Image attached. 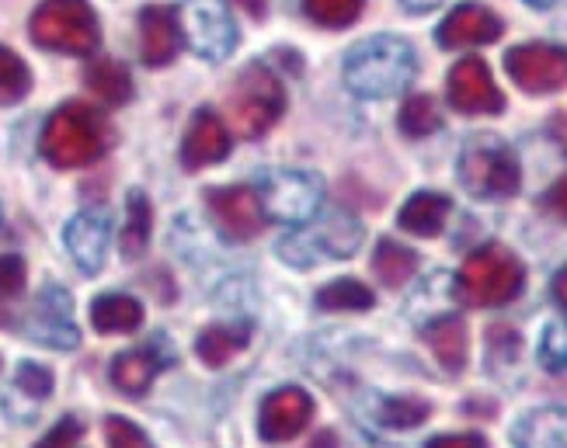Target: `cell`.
<instances>
[{"label":"cell","mask_w":567,"mask_h":448,"mask_svg":"<svg viewBox=\"0 0 567 448\" xmlns=\"http://www.w3.org/2000/svg\"><path fill=\"white\" fill-rule=\"evenodd\" d=\"M112 146V126L109 118L84 105V102H66L53 115H49L39 149L42 157L53 164L56 170H78L91 167L94 160L105 157V149Z\"/></svg>","instance_id":"cell-2"},{"label":"cell","mask_w":567,"mask_h":448,"mask_svg":"<svg viewBox=\"0 0 567 448\" xmlns=\"http://www.w3.org/2000/svg\"><path fill=\"white\" fill-rule=\"evenodd\" d=\"M32 91V70L18 53L0 45V105H18Z\"/></svg>","instance_id":"cell-30"},{"label":"cell","mask_w":567,"mask_h":448,"mask_svg":"<svg viewBox=\"0 0 567 448\" xmlns=\"http://www.w3.org/2000/svg\"><path fill=\"white\" fill-rule=\"evenodd\" d=\"M508 77L526 94H554L567 87V49L550 42H526L508 49Z\"/></svg>","instance_id":"cell-10"},{"label":"cell","mask_w":567,"mask_h":448,"mask_svg":"<svg viewBox=\"0 0 567 448\" xmlns=\"http://www.w3.org/2000/svg\"><path fill=\"white\" fill-rule=\"evenodd\" d=\"M310 448H338V435H334V431H320V435L310 441Z\"/></svg>","instance_id":"cell-44"},{"label":"cell","mask_w":567,"mask_h":448,"mask_svg":"<svg viewBox=\"0 0 567 448\" xmlns=\"http://www.w3.org/2000/svg\"><path fill=\"white\" fill-rule=\"evenodd\" d=\"M453 212V202L446 195H439V191H417L411 195L398 222H401V230H408L411 237H422V240H432L442 233V227H446V219Z\"/></svg>","instance_id":"cell-20"},{"label":"cell","mask_w":567,"mask_h":448,"mask_svg":"<svg viewBox=\"0 0 567 448\" xmlns=\"http://www.w3.org/2000/svg\"><path fill=\"white\" fill-rule=\"evenodd\" d=\"M550 133L557 136V143L564 146V154H567V112H564V115H554V118H550Z\"/></svg>","instance_id":"cell-42"},{"label":"cell","mask_w":567,"mask_h":448,"mask_svg":"<svg viewBox=\"0 0 567 448\" xmlns=\"http://www.w3.org/2000/svg\"><path fill=\"white\" fill-rule=\"evenodd\" d=\"M206 209L219 233L230 240H255L265 230V206L261 195H255L244 185H227V188H209L206 191Z\"/></svg>","instance_id":"cell-12"},{"label":"cell","mask_w":567,"mask_h":448,"mask_svg":"<svg viewBox=\"0 0 567 448\" xmlns=\"http://www.w3.org/2000/svg\"><path fill=\"white\" fill-rule=\"evenodd\" d=\"M310 417H313L310 393L300 386H282L265 396L261 417H258V435L268 445H286L310 425Z\"/></svg>","instance_id":"cell-14"},{"label":"cell","mask_w":567,"mask_h":448,"mask_svg":"<svg viewBox=\"0 0 567 448\" xmlns=\"http://www.w3.org/2000/svg\"><path fill=\"white\" fill-rule=\"evenodd\" d=\"M182 18L178 8L167 4H151L140 11V56L146 66H167L175 63L182 49Z\"/></svg>","instance_id":"cell-16"},{"label":"cell","mask_w":567,"mask_h":448,"mask_svg":"<svg viewBox=\"0 0 567 448\" xmlns=\"http://www.w3.org/2000/svg\"><path fill=\"white\" fill-rule=\"evenodd\" d=\"M24 289V261L18 254L0 258V299H11Z\"/></svg>","instance_id":"cell-37"},{"label":"cell","mask_w":567,"mask_h":448,"mask_svg":"<svg viewBox=\"0 0 567 448\" xmlns=\"http://www.w3.org/2000/svg\"><path fill=\"white\" fill-rule=\"evenodd\" d=\"M251 344V327L248 323H213L195 341V355L203 358L209 368H224L237 352Z\"/></svg>","instance_id":"cell-22"},{"label":"cell","mask_w":567,"mask_h":448,"mask_svg":"<svg viewBox=\"0 0 567 448\" xmlns=\"http://www.w3.org/2000/svg\"><path fill=\"white\" fill-rule=\"evenodd\" d=\"M84 84L91 87V94L97 102H105L112 108L126 105L133 97V77H130V66L118 63V60H91L84 70Z\"/></svg>","instance_id":"cell-25"},{"label":"cell","mask_w":567,"mask_h":448,"mask_svg":"<svg viewBox=\"0 0 567 448\" xmlns=\"http://www.w3.org/2000/svg\"><path fill=\"white\" fill-rule=\"evenodd\" d=\"M417 73L414 49L398 35H373L362 39L344 56V84L365 102H383L408 91Z\"/></svg>","instance_id":"cell-1"},{"label":"cell","mask_w":567,"mask_h":448,"mask_svg":"<svg viewBox=\"0 0 567 448\" xmlns=\"http://www.w3.org/2000/svg\"><path fill=\"white\" fill-rule=\"evenodd\" d=\"M373 303H377L373 289L355 282V279H338V282H331V285H324L317 292V306L331 310V313H341V310L365 313V310H373Z\"/></svg>","instance_id":"cell-28"},{"label":"cell","mask_w":567,"mask_h":448,"mask_svg":"<svg viewBox=\"0 0 567 448\" xmlns=\"http://www.w3.org/2000/svg\"><path fill=\"white\" fill-rule=\"evenodd\" d=\"M502 32H505V24L495 11H487L481 4H460L439 24L435 39L442 49H474V45L498 42Z\"/></svg>","instance_id":"cell-18"},{"label":"cell","mask_w":567,"mask_h":448,"mask_svg":"<svg viewBox=\"0 0 567 448\" xmlns=\"http://www.w3.org/2000/svg\"><path fill=\"white\" fill-rule=\"evenodd\" d=\"M526 285V271L523 261L515 258L508 247L502 243H487L481 251H474L460 268V299L474 310H491V306H505Z\"/></svg>","instance_id":"cell-3"},{"label":"cell","mask_w":567,"mask_h":448,"mask_svg":"<svg viewBox=\"0 0 567 448\" xmlns=\"http://www.w3.org/2000/svg\"><path fill=\"white\" fill-rule=\"evenodd\" d=\"M91 323L97 334H130L143 327V306L140 299L122 292L97 295L91 303Z\"/></svg>","instance_id":"cell-24"},{"label":"cell","mask_w":567,"mask_h":448,"mask_svg":"<svg viewBox=\"0 0 567 448\" xmlns=\"http://www.w3.org/2000/svg\"><path fill=\"white\" fill-rule=\"evenodd\" d=\"M515 448H567V407H544L526 414L512 428Z\"/></svg>","instance_id":"cell-21"},{"label":"cell","mask_w":567,"mask_h":448,"mask_svg":"<svg viewBox=\"0 0 567 448\" xmlns=\"http://www.w3.org/2000/svg\"><path fill=\"white\" fill-rule=\"evenodd\" d=\"M425 448H487L481 435H439Z\"/></svg>","instance_id":"cell-38"},{"label":"cell","mask_w":567,"mask_h":448,"mask_svg":"<svg viewBox=\"0 0 567 448\" xmlns=\"http://www.w3.org/2000/svg\"><path fill=\"white\" fill-rule=\"evenodd\" d=\"M24 334L45 347H56V352H73L81 344V331L73 323L70 292L60 285H45L35 299L29 323H24Z\"/></svg>","instance_id":"cell-13"},{"label":"cell","mask_w":567,"mask_h":448,"mask_svg":"<svg viewBox=\"0 0 567 448\" xmlns=\"http://www.w3.org/2000/svg\"><path fill=\"white\" fill-rule=\"evenodd\" d=\"M29 35L39 49L66 56H91L102 45L97 14L87 0H42L29 18Z\"/></svg>","instance_id":"cell-4"},{"label":"cell","mask_w":567,"mask_h":448,"mask_svg":"<svg viewBox=\"0 0 567 448\" xmlns=\"http://www.w3.org/2000/svg\"><path fill=\"white\" fill-rule=\"evenodd\" d=\"M547 202H550V209L567 222V178H560L554 188H550V195H547Z\"/></svg>","instance_id":"cell-39"},{"label":"cell","mask_w":567,"mask_h":448,"mask_svg":"<svg viewBox=\"0 0 567 448\" xmlns=\"http://www.w3.org/2000/svg\"><path fill=\"white\" fill-rule=\"evenodd\" d=\"M446 94H450V105L460 115H502L505 112V94L498 91L495 77H491L487 63L477 56H463L450 70Z\"/></svg>","instance_id":"cell-11"},{"label":"cell","mask_w":567,"mask_h":448,"mask_svg":"<svg viewBox=\"0 0 567 448\" xmlns=\"http://www.w3.org/2000/svg\"><path fill=\"white\" fill-rule=\"evenodd\" d=\"M105 438H109V448H154L151 438L143 435V428H136L130 417H118V414L105 420Z\"/></svg>","instance_id":"cell-35"},{"label":"cell","mask_w":567,"mask_h":448,"mask_svg":"<svg viewBox=\"0 0 567 448\" xmlns=\"http://www.w3.org/2000/svg\"><path fill=\"white\" fill-rule=\"evenodd\" d=\"M171 365V355L164 352V341H154L146 347H133V352H122L115 355L112 368H109V379L118 393L126 396H143L151 389V383L157 379V372Z\"/></svg>","instance_id":"cell-19"},{"label":"cell","mask_w":567,"mask_h":448,"mask_svg":"<svg viewBox=\"0 0 567 448\" xmlns=\"http://www.w3.org/2000/svg\"><path fill=\"white\" fill-rule=\"evenodd\" d=\"M182 35L195 56L219 63L234 53L237 45V24L224 0H185L178 8Z\"/></svg>","instance_id":"cell-9"},{"label":"cell","mask_w":567,"mask_h":448,"mask_svg":"<svg viewBox=\"0 0 567 448\" xmlns=\"http://www.w3.org/2000/svg\"><path fill=\"white\" fill-rule=\"evenodd\" d=\"M460 185L474 198H512L523 185V170L512 146L498 136H471L460 154Z\"/></svg>","instance_id":"cell-6"},{"label":"cell","mask_w":567,"mask_h":448,"mask_svg":"<svg viewBox=\"0 0 567 448\" xmlns=\"http://www.w3.org/2000/svg\"><path fill=\"white\" fill-rule=\"evenodd\" d=\"M398 126H401V133L411 136V139H425V136H432L435 129H442V112H439V105H435V97H429V94H414V97H408L404 108H401Z\"/></svg>","instance_id":"cell-29"},{"label":"cell","mask_w":567,"mask_h":448,"mask_svg":"<svg viewBox=\"0 0 567 448\" xmlns=\"http://www.w3.org/2000/svg\"><path fill=\"white\" fill-rule=\"evenodd\" d=\"M442 4V0H401V8L408 11V14H429V11H435Z\"/></svg>","instance_id":"cell-41"},{"label":"cell","mask_w":567,"mask_h":448,"mask_svg":"<svg viewBox=\"0 0 567 448\" xmlns=\"http://www.w3.org/2000/svg\"><path fill=\"white\" fill-rule=\"evenodd\" d=\"M539 362H544L550 372L567 368V320H554L544 331V341H539Z\"/></svg>","instance_id":"cell-34"},{"label":"cell","mask_w":567,"mask_h":448,"mask_svg":"<svg viewBox=\"0 0 567 448\" xmlns=\"http://www.w3.org/2000/svg\"><path fill=\"white\" fill-rule=\"evenodd\" d=\"M526 4H529V8H536V11H547V8H554V4H557V0H526Z\"/></svg>","instance_id":"cell-45"},{"label":"cell","mask_w":567,"mask_h":448,"mask_svg":"<svg viewBox=\"0 0 567 448\" xmlns=\"http://www.w3.org/2000/svg\"><path fill=\"white\" fill-rule=\"evenodd\" d=\"M151 222H154V209H151V198H146L140 188L130 191L126 198V227H122V258L136 261L146 243H151Z\"/></svg>","instance_id":"cell-26"},{"label":"cell","mask_w":567,"mask_h":448,"mask_svg":"<svg viewBox=\"0 0 567 448\" xmlns=\"http://www.w3.org/2000/svg\"><path fill=\"white\" fill-rule=\"evenodd\" d=\"M227 112L240 139H261L286 112V91L268 66L251 63L227 94Z\"/></svg>","instance_id":"cell-5"},{"label":"cell","mask_w":567,"mask_h":448,"mask_svg":"<svg viewBox=\"0 0 567 448\" xmlns=\"http://www.w3.org/2000/svg\"><path fill=\"white\" fill-rule=\"evenodd\" d=\"M14 389L32 396V400H45V396L53 393V372L39 362H21L14 372Z\"/></svg>","instance_id":"cell-33"},{"label":"cell","mask_w":567,"mask_h":448,"mask_svg":"<svg viewBox=\"0 0 567 448\" xmlns=\"http://www.w3.org/2000/svg\"><path fill=\"white\" fill-rule=\"evenodd\" d=\"M324 202V185L310 170H268L261 174V206L279 222H310Z\"/></svg>","instance_id":"cell-8"},{"label":"cell","mask_w":567,"mask_h":448,"mask_svg":"<svg viewBox=\"0 0 567 448\" xmlns=\"http://www.w3.org/2000/svg\"><path fill=\"white\" fill-rule=\"evenodd\" d=\"M550 292H554V299H557V306H564V310H567V264H564V268L557 271V275H554Z\"/></svg>","instance_id":"cell-40"},{"label":"cell","mask_w":567,"mask_h":448,"mask_svg":"<svg viewBox=\"0 0 567 448\" xmlns=\"http://www.w3.org/2000/svg\"><path fill=\"white\" fill-rule=\"evenodd\" d=\"M425 344L432 347L435 362L450 372V376H460L466 368V323L460 316H442L425 327Z\"/></svg>","instance_id":"cell-23"},{"label":"cell","mask_w":567,"mask_h":448,"mask_svg":"<svg viewBox=\"0 0 567 448\" xmlns=\"http://www.w3.org/2000/svg\"><path fill=\"white\" fill-rule=\"evenodd\" d=\"M227 157H230V133L224 126V118L209 108H199L192 115L185 139H182V167L195 174Z\"/></svg>","instance_id":"cell-17"},{"label":"cell","mask_w":567,"mask_h":448,"mask_svg":"<svg viewBox=\"0 0 567 448\" xmlns=\"http://www.w3.org/2000/svg\"><path fill=\"white\" fill-rule=\"evenodd\" d=\"M365 0H303V11L320 29H349V24L362 14Z\"/></svg>","instance_id":"cell-31"},{"label":"cell","mask_w":567,"mask_h":448,"mask_svg":"<svg viewBox=\"0 0 567 448\" xmlns=\"http://www.w3.org/2000/svg\"><path fill=\"white\" fill-rule=\"evenodd\" d=\"M365 240V230L355 216L331 212L317 230H300L279 240V258L292 268H313L320 261L352 258Z\"/></svg>","instance_id":"cell-7"},{"label":"cell","mask_w":567,"mask_h":448,"mask_svg":"<svg viewBox=\"0 0 567 448\" xmlns=\"http://www.w3.org/2000/svg\"><path fill=\"white\" fill-rule=\"evenodd\" d=\"M237 4H240L244 11H248L255 21H261V18L268 14V0H237Z\"/></svg>","instance_id":"cell-43"},{"label":"cell","mask_w":567,"mask_h":448,"mask_svg":"<svg viewBox=\"0 0 567 448\" xmlns=\"http://www.w3.org/2000/svg\"><path fill=\"white\" fill-rule=\"evenodd\" d=\"M81 435H84V425H81V420H78V417H63L60 425H56L53 431H49L35 448H73V445L81 441Z\"/></svg>","instance_id":"cell-36"},{"label":"cell","mask_w":567,"mask_h":448,"mask_svg":"<svg viewBox=\"0 0 567 448\" xmlns=\"http://www.w3.org/2000/svg\"><path fill=\"white\" fill-rule=\"evenodd\" d=\"M112 240V222L102 209H84L78 212L63 230V243L70 258L78 261L84 275H97L105 268V251Z\"/></svg>","instance_id":"cell-15"},{"label":"cell","mask_w":567,"mask_h":448,"mask_svg":"<svg viewBox=\"0 0 567 448\" xmlns=\"http://www.w3.org/2000/svg\"><path fill=\"white\" fill-rule=\"evenodd\" d=\"M417 271V254L408 251L398 240H380L377 254H373V275L386 285V289H401L414 279Z\"/></svg>","instance_id":"cell-27"},{"label":"cell","mask_w":567,"mask_h":448,"mask_svg":"<svg viewBox=\"0 0 567 448\" xmlns=\"http://www.w3.org/2000/svg\"><path fill=\"white\" fill-rule=\"evenodd\" d=\"M429 414V400H417V396H393V400L377 404V420L386 428H417L425 425Z\"/></svg>","instance_id":"cell-32"}]
</instances>
